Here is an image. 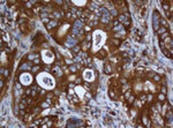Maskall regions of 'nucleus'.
Segmentation results:
<instances>
[{"label":"nucleus","instance_id":"nucleus-1","mask_svg":"<svg viewBox=\"0 0 173 128\" xmlns=\"http://www.w3.org/2000/svg\"><path fill=\"white\" fill-rule=\"evenodd\" d=\"M38 82L41 84L45 87V88H53L54 82H53V78L47 74H43V75H38Z\"/></svg>","mask_w":173,"mask_h":128},{"label":"nucleus","instance_id":"nucleus-2","mask_svg":"<svg viewBox=\"0 0 173 128\" xmlns=\"http://www.w3.org/2000/svg\"><path fill=\"white\" fill-rule=\"evenodd\" d=\"M94 36H95V49L96 47H99L102 44L104 43V34L102 33V31H96L95 34H94Z\"/></svg>","mask_w":173,"mask_h":128},{"label":"nucleus","instance_id":"nucleus-3","mask_svg":"<svg viewBox=\"0 0 173 128\" xmlns=\"http://www.w3.org/2000/svg\"><path fill=\"white\" fill-rule=\"evenodd\" d=\"M31 81H33V77L30 74H28V73H24V74H22L21 75V82L23 83V84H30L31 83Z\"/></svg>","mask_w":173,"mask_h":128},{"label":"nucleus","instance_id":"nucleus-4","mask_svg":"<svg viewBox=\"0 0 173 128\" xmlns=\"http://www.w3.org/2000/svg\"><path fill=\"white\" fill-rule=\"evenodd\" d=\"M42 54H43V60L46 62V64H50L52 62V60H53V54H52L50 51H43L42 52Z\"/></svg>","mask_w":173,"mask_h":128},{"label":"nucleus","instance_id":"nucleus-5","mask_svg":"<svg viewBox=\"0 0 173 128\" xmlns=\"http://www.w3.org/2000/svg\"><path fill=\"white\" fill-rule=\"evenodd\" d=\"M83 76H84V78H86V81H92V80L95 78L94 74H92V72H91L90 69H88V70H86V72H84Z\"/></svg>","mask_w":173,"mask_h":128}]
</instances>
